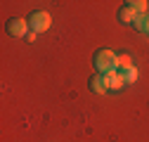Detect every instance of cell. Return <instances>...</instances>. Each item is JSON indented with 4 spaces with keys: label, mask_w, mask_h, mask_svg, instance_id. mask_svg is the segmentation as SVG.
Here are the masks:
<instances>
[{
    "label": "cell",
    "mask_w": 149,
    "mask_h": 142,
    "mask_svg": "<svg viewBox=\"0 0 149 142\" xmlns=\"http://www.w3.org/2000/svg\"><path fill=\"white\" fill-rule=\"evenodd\" d=\"M121 76H123V81H125V85H130V83H135V81H137V76H140V74H137V69L133 66V69H128V71H123Z\"/></svg>",
    "instance_id": "obj_10"
},
{
    "label": "cell",
    "mask_w": 149,
    "mask_h": 142,
    "mask_svg": "<svg viewBox=\"0 0 149 142\" xmlns=\"http://www.w3.org/2000/svg\"><path fill=\"white\" fill-rule=\"evenodd\" d=\"M5 29H7V33L12 36V38H26V36L31 33V31H29V29H31V26H29V19H19V17H12Z\"/></svg>",
    "instance_id": "obj_3"
},
{
    "label": "cell",
    "mask_w": 149,
    "mask_h": 142,
    "mask_svg": "<svg viewBox=\"0 0 149 142\" xmlns=\"http://www.w3.org/2000/svg\"><path fill=\"white\" fill-rule=\"evenodd\" d=\"M102 78H104V85H107V93H118V90H123V85H125L121 71H109V74H102Z\"/></svg>",
    "instance_id": "obj_4"
},
{
    "label": "cell",
    "mask_w": 149,
    "mask_h": 142,
    "mask_svg": "<svg viewBox=\"0 0 149 142\" xmlns=\"http://www.w3.org/2000/svg\"><path fill=\"white\" fill-rule=\"evenodd\" d=\"M36 36H38V33H33V31H31V33L26 36V40H29V43H33V40H36Z\"/></svg>",
    "instance_id": "obj_11"
},
{
    "label": "cell",
    "mask_w": 149,
    "mask_h": 142,
    "mask_svg": "<svg viewBox=\"0 0 149 142\" xmlns=\"http://www.w3.org/2000/svg\"><path fill=\"white\" fill-rule=\"evenodd\" d=\"M133 29L140 33H149V14H137L133 22Z\"/></svg>",
    "instance_id": "obj_7"
},
{
    "label": "cell",
    "mask_w": 149,
    "mask_h": 142,
    "mask_svg": "<svg viewBox=\"0 0 149 142\" xmlns=\"http://www.w3.org/2000/svg\"><path fill=\"white\" fill-rule=\"evenodd\" d=\"M125 5L133 12H137V14H147V3H144V0H128Z\"/></svg>",
    "instance_id": "obj_9"
},
{
    "label": "cell",
    "mask_w": 149,
    "mask_h": 142,
    "mask_svg": "<svg viewBox=\"0 0 149 142\" xmlns=\"http://www.w3.org/2000/svg\"><path fill=\"white\" fill-rule=\"evenodd\" d=\"M116 59H118V55L114 50L100 47L95 52V57H92V64H95L97 74H109V71H116Z\"/></svg>",
    "instance_id": "obj_1"
},
{
    "label": "cell",
    "mask_w": 149,
    "mask_h": 142,
    "mask_svg": "<svg viewBox=\"0 0 149 142\" xmlns=\"http://www.w3.org/2000/svg\"><path fill=\"white\" fill-rule=\"evenodd\" d=\"M135 17H137V12H133V10H130V7L125 5V3H123V7H121V10L116 12V19H118L121 24H125V26H128V24L133 26V22H135Z\"/></svg>",
    "instance_id": "obj_5"
},
{
    "label": "cell",
    "mask_w": 149,
    "mask_h": 142,
    "mask_svg": "<svg viewBox=\"0 0 149 142\" xmlns=\"http://www.w3.org/2000/svg\"><path fill=\"white\" fill-rule=\"evenodd\" d=\"M128 69H133V57L130 55H118V59H116V71H128Z\"/></svg>",
    "instance_id": "obj_8"
},
{
    "label": "cell",
    "mask_w": 149,
    "mask_h": 142,
    "mask_svg": "<svg viewBox=\"0 0 149 142\" xmlns=\"http://www.w3.org/2000/svg\"><path fill=\"white\" fill-rule=\"evenodd\" d=\"M50 24H52V17H50L47 12H43V10L29 14V26H31L33 33H45V31L50 29Z\"/></svg>",
    "instance_id": "obj_2"
},
{
    "label": "cell",
    "mask_w": 149,
    "mask_h": 142,
    "mask_svg": "<svg viewBox=\"0 0 149 142\" xmlns=\"http://www.w3.org/2000/svg\"><path fill=\"white\" fill-rule=\"evenodd\" d=\"M88 88H90L92 93H97V95H104V93H107V85H104V78H102V74L90 76V81H88Z\"/></svg>",
    "instance_id": "obj_6"
}]
</instances>
